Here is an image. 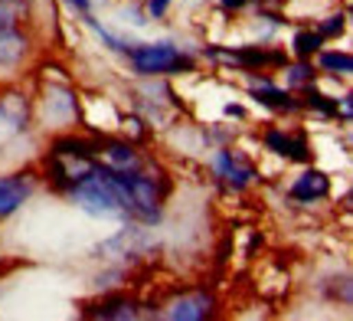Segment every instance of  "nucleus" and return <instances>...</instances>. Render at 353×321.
<instances>
[{"mask_svg":"<svg viewBox=\"0 0 353 321\" xmlns=\"http://www.w3.org/2000/svg\"><path fill=\"white\" fill-rule=\"evenodd\" d=\"M324 46V39L317 37V30H301L298 37H294V52H298V59H311L314 52H321Z\"/></svg>","mask_w":353,"mask_h":321,"instance_id":"14","label":"nucleus"},{"mask_svg":"<svg viewBox=\"0 0 353 321\" xmlns=\"http://www.w3.org/2000/svg\"><path fill=\"white\" fill-rule=\"evenodd\" d=\"M343 17L341 13H337V17H327V20H324V23H317V37L321 39H334V37H341L343 33Z\"/></svg>","mask_w":353,"mask_h":321,"instance_id":"18","label":"nucleus"},{"mask_svg":"<svg viewBox=\"0 0 353 321\" xmlns=\"http://www.w3.org/2000/svg\"><path fill=\"white\" fill-rule=\"evenodd\" d=\"M33 193V174H7L0 177V223L17 213Z\"/></svg>","mask_w":353,"mask_h":321,"instance_id":"4","label":"nucleus"},{"mask_svg":"<svg viewBox=\"0 0 353 321\" xmlns=\"http://www.w3.org/2000/svg\"><path fill=\"white\" fill-rule=\"evenodd\" d=\"M99 151L105 155V164H112V167H141L138 151L128 142H105Z\"/></svg>","mask_w":353,"mask_h":321,"instance_id":"12","label":"nucleus"},{"mask_svg":"<svg viewBox=\"0 0 353 321\" xmlns=\"http://www.w3.org/2000/svg\"><path fill=\"white\" fill-rule=\"evenodd\" d=\"M26 52V37L17 26H0V66H17Z\"/></svg>","mask_w":353,"mask_h":321,"instance_id":"10","label":"nucleus"},{"mask_svg":"<svg viewBox=\"0 0 353 321\" xmlns=\"http://www.w3.org/2000/svg\"><path fill=\"white\" fill-rule=\"evenodd\" d=\"M213 295L210 292H190V295H180L170 305V311H167V318L174 321H200L206 318L210 311H213Z\"/></svg>","mask_w":353,"mask_h":321,"instance_id":"8","label":"nucleus"},{"mask_svg":"<svg viewBox=\"0 0 353 321\" xmlns=\"http://www.w3.org/2000/svg\"><path fill=\"white\" fill-rule=\"evenodd\" d=\"M291 200H298V204H314V200H324L330 193V177L324 171H304L301 177L291 184Z\"/></svg>","mask_w":353,"mask_h":321,"instance_id":"6","label":"nucleus"},{"mask_svg":"<svg viewBox=\"0 0 353 321\" xmlns=\"http://www.w3.org/2000/svg\"><path fill=\"white\" fill-rule=\"evenodd\" d=\"M252 99H259L262 105H268V108H275V112H294V108H301V102L294 99V95H288V92L275 89L268 79H262L259 86H252Z\"/></svg>","mask_w":353,"mask_h":321,"instance_id":"9","label":"nucleus"},{"mask_svg":"<svg viewBox=\"0 0 353 321\" xmlns=\"http://www.w3.org/2000/svg\"><path fill=\"white\" fill-rule=\"evenodd\" d=\"M311 82H314V66L307 63V59H304L301 66H294V69H291L288 72V86H311Z\"/></svg>","mask_w":353,"mask_h":321,"instance_id":"17","label":"nucleus"},{"mask_svg":"<svg viewBox=\"0 0 353 321\" xmlns=\"http://www.w3.org/2000/svg\"><path fill=\"white\" fill-rule=\"evenodd\" d=\"M210 56L216 59H226V63H236L242 69H262V66H285V52L275 50H255V46H245V50H210Z\"/></svg>","mask_w":353,"mask_h":321,"instance_id":"5","label":"nucleus"},{"mask_svg":"<svg viewBox=\"0 0 353 321\" xmlns=\"http://www.w3.org/2000/svg\"><path fill=\"white\" fill-rule=\"evenodd\" d=\"M23 10V0H0V26H17Z\"/></svg>","mask_w":353,"mask_h":321,"instance_id":"16","label":"nucleus"},{"mask_svg":"<svg viewBox=\"0 0 353 321\" xmlns=\"http://www.w3.org/2000/svg\"><path fill=\"white\" fill-rule=\"evenodd\" d=\"M307 108H317L321 115H337V102L334 99H327V95H321L317 89H311V86H304V102Z\"/></svg>","mask_w":353,"mask_h":321,"instance_id":"15","label":"nucleus"},{"mask_svg":"<svg viewBox=\"0 0 353 321\" xmlns=\"http://www.w3.org/2000/svg\"><path fill=\"white\" fill-rule=\"evenodd\" d=\"M216 177L232 191H245L255 180V167L239 155V151H219L216 155Z\"/></svg>","mask_w":353,"mask_h":321,"instance_id":"2","label":"nucleus"},{"mask_svg":"<svg viewBox=\"0 0 353 321\" xmlns=\"http://www.w3.org/2000/svg\"><path fill=\"white\" fill-rule=\"evenodd\" d=\"M138 76H176V72H193V56L176 50L170 43H131L125 52Z\"/></svg>","mask_w":353,"mask_h":321,"instance_id":"1","label":"nucleus"},{"mask_svg":"<svg viewBox=\"0 0 353 321\" xmlns=\"http://www.w3.org/2000/svg\"><path fill=\"white\" fill-rule=\"evenodd\" d=\"M65 3H69L72 10H79V13H88V7H92L88 0H65Z\"/></svg>","mask_w":353,"mask_h":321,"instance_id":"20","label":"nucleus"},{"mask_svg":"<svg viewBox=\"0 0 353 321\" xmlns=\"http://www.w3.org/2000/svg\"><path fill=\"white\" fill-rule=\"evenodd\" d=\"M321 69H327L334 76H350L353 72V59L350 52H321Z\"/></svg>","mask_w":353,"mask_h":321,"instance_id":"13","label":"nucleus"},{"mask_svg":"<svg viewBox=\"0 0 353 321\" xmlns=\"http://www.w3.org/2000/svg\"><path fill=\"white\" fill-rule=\"evenodd\" d=\"M262 142L268 151L288 157V161H298V164H307V161H311V144H307V138H304L301 131L291 135V131H281V128H268Z\"/></svg>","mask_w":353,"mask_h":321,"instance_id":"3","label":"nucleus"},{"mask_svg":"<svg viewBox=\"0 0 353 321\" xmlns=\"http://www.w3.org/2000/svg\"><path fill=\"white\" fill-rule=\"evenodd\" d=\"M26 128V99L7 95L0 99V144H7Z\"/></svg>","mask_w":353,"mask_h":321,"instance_id":"7","label":"nucleus"},{"mask_svg":"<svg viewBox=\"0 0 353 321\" xmlns=\"http://www.w3.org/2000/svg\"><path fill=\"white\" fill-rule=\"evenodd\" d=\"M167 7H170V0H148V10H151V17H164Z\"/></svg>","mask_w":353,"mask_h":321,"instance_id":"19","label":"nucleus"},{"mask_svg":"<svg viewBox=\"0 0 353 321\" xmlns=\"http://www.w3.org/2000/svg\"><path fill=\"white\" fill-rule=\"evenodd\" d=\"M88 315H95V318H108V321H134L141 318L144 311H141L138 302H131V298H108V302H101L95 311H88Z\"/></svg>","mask_w":353,"mask_h":321,"instance_id":"11","label":"nucleus"},{"mask_svg":"<svg viewBox=\"0 0 353 321\" xmlns=\"http://www.w3.org/2000/svg\"><path fill=\"white\" fill-rule=\"evenodd\" d=\"M242 3H245V0H223V7H226V10H239Z\"/></svg>","mask_w":353,"mask_h":321,"instance_id":"21","label":"nucleus"}]
</instances>
